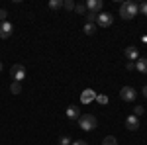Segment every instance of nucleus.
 <instances>
[{"label": "nucleus", "mask_w": 147, "mask_h": 145, "mask_svg": "<svg viewBox=\"0 0 147 145\" xmlns=\"http://www.w3.org/2000/svg\"><path fill=\"white\" fill-rule=\"evenodd\" d=\"M137 14H139V4L134 0H125L124 4L120 6V16L124 20H134Z\"/></svg>", "instance_id": "1"}, {"label": "nucleus", "mask_w": 147, "mask_h": 145, "mask_svg": "<svg viewBox=\"0 0 147 145\" xmlns=\"http://www.w3.org/2000/svg\"><path fill=\"white\" fill-rule=\"evenodd\" d=\"M79 125L84 132H92V129H96V118L92 114H82L79 118Z\"/></svg>", "instance_id": "2"}, {"label": "nucleus", "mask_w": 147, "mask_h": 145, "mask_svg": "<svg viewBox=\"0 0 147 145\" xmlns=\"http://www.w3.org/2000/svg\"><path fill=\"white\" fill-rule=\"evenodd\" d=\"M10 75H12V78H14V82H22L24 78H26V67H24L22 63H16V65L10 69Z\"/></svg>", "instance_id": "3"}, {"label": "nucleus", "mask_w": 147, "mask_h": 145, "mask_svg": "<svg viewBox=\"0 0 147 145\" xmlns=\"http://www.w3.org/2000/svg\"><path fill=\"white\" fill-rule=\"evenodd\" d=\"M112 24H114V16L108 12H100L96 16V26H100V28H110Z\"/></svg>", "instance_id": "4"}, {"label": "nucleus", "mask_w": 147, "mask_h": 145, "mask_svg": "<svg viewBox=\"0 0 147 145\" xmlns=\"http://www.w3.org/2000/svg\"><path fill=\"white\" fill-rule=\"evenodd\" d=\"M120 98L124 102H134L137 98V92L134 86H124V88L120 90Z\"/></svg>", "instance_id": "5"}, {"label": "nucleus", "mask_w": 147, "mask_h": 145, "mask_svg": "<svg viewBox=\"0 0 147 145\" xmlns=\"http://www.w3.org/2000/svg\"><path fill=\"white\" fill-rule=\"evenodd\" d=\"M84 6H86V12H92V14H100L102 6H104V2H102V0H88Z\"/></svg>", "instance_id": "6"}, {"label": "nucleus", "mask_w": 147, "mask_h": 145, "mask_svg": "<svg viewBox=\"0 0 147 145\" xmlns=\"http://www.w3.org/2000/svg\"><path fill=\"white\" fill-rule=\"evenodd\" d=\"M12 32H14V26L10 22H0V37L2 39H8L12 35Z\"/></svg>", "instance_id": "7"}, {"label": "nucleus", "mask_w": 147, "mask_h": 145, "mask_svg": "<svg viewBox=\"0 0 147 145\" xmlns=\"http://www.w3.org/2000/svg\"><path fill=\"white\" fill-rule=\"evenodd\" d=\"M124 55L127 61H131V63H136L137 59H139V51H137V47H134V45H129V47H125Z\"/></svg>", "instance_id": "8"}, {"label": "nucleus", "mask_w": 147, "mask_h": 145, "mask_svg": "<svg viewBox=\"0 0 147 145\" xmlns=\"http://www.w3.org/2000/svg\"><path fill=\"white\" fill-rule=\"evenodd\" d=\"M125 127H127L129 132H136L137 127H139V118H136L134 114L127 116V118H125Z\"/></svg>", "instance_id": "9"}, {"label": "nucleus", "mask_w": 147, "mask_h": 145, "mask_svg": "<svg viewBox=\"0 0 147 145\" xmlns=\"http://www.w3.org/2000/svg\"><path fill=\"white\" fill-rule=\"evenodd\" d=\"M67 118H69V120H77V122H79V118H80L79 106H75V104H71V106L67 108Z\"/></svg>", "instance_id": "10"}, {"label": "nucleus", "mask_w": 147, "mask_h": 145, "mask_svg": "<svg viewBox=\"0 0 147 145\" xmlns=\"http://www.w3.org/2000/svg\"><path fill=\"white\" fill-rule=\"evenodd\" d=\"M96 98V92L92 88H86L84 92H82V96H80V100H82V104H88V102H92Z\"/></svg>", "instance_id": "11"}, {"label": "nucleus", "mask_w": 147, "mask_h": 145, "mask_svg": "<svg viewBox=\"0 0 147 145\" xmlns=\"http://www.w3.org/2000/svg\"><path fill=\"white\" fill-rule=\"evenodd\" d=\"M136 69L139 73H147V57H139L136 61Z\"/></svg>", "instance_id": "12"}, {"label": "nucleus", "mask_w": 147, "mask_h": 145, "mask_svg": "<svg viewBox=\"0 0 147 145\" xmlns=\"http://www.w3.org/2000/svg\"><path fill=\"white\" fill-rule=\"evenodd\" d=\"M84 34L86 35H94V32H96V24H84Z\"/></svg>", "instance_id": "13"}, {"label": "nucleus", "mask_w": 147, "mask_h": 145, "mask_svg": "<svg viewBox=\"0 0 147 145\" xmlns=\"http://www.w3.org/2000/svg\"><path fill=\"white\" fill-rule=\"evenodd\" d=\"M63 2L65 0H49V8L51 10H59V8H63Z\"/></svg>", "instance_id": "14"}, {"label": "nucleus", "mask_w": 147, "mask_h": 145, "mask_svg": "<svg viewBox=\"0 0 147 145\" xmlns=\"http://www.w3.org/2000/svg\"><path fill=\"white\" fill-rule=\"evenodd\" d=\"M102 145H118V139H116L114 135H108V137L102 139Z\"/></svg>", "instance_id": "15"}, {"label": "nucleus", "mask_w": 147, "mask_h": 145, "mask_svg": "<svg viewBox=\"0 0 147 145\" xmlns=\"http://www.w3.org/2000/svg\"><path fill=\"white\" fill-rule=\"evenodd\" d=\"M10 92L12 94H20V92H22V84H20V82H12L10 84Z\"/></svg>", "instance_id": "16"}, {"label": "nucleus", "mask_w": 147, "mask_h": 145, "mask_svg": "<svg viewBox=\"0 0 147 145\" xmlns=\"http://www.w3.org/2000/svg\"><path fill=\"white\" fill-rule=\"evenodd\" d=\"M94 100L104 106V104H108V96H106V94H96V98H94Z\"/></svg>", "instance_id": "17"}, {"label": "nucleus", "mask_w": 147, "mask_h": 145, "mask_svg": "<svg viewBox=\"0 0 147 145\" xmlns=\"http://www.w3.org/2000/svg\"><path fill=\"white\" fill-rule=\"evenodd\" d=\"M84 16H86V24H94V22H96V16H98V14H92V12H86Z\"/></svg>", "instance_id": "18"}, {"label": "nucleus", "mask_w": 147, "mask_h": 145, "mask_svg": "<svg viewBox=\"0 0 147 145\" xmlns=\"http://www.w3.org/2000/svg\"><path fill=\"white\" fill-rule=\"evenodd\" d=\"M75 12L77 14H86V6L84 4H75Z\"/></svg>", "instance_id": "19"}, {"label": "nucleus", "mask_w": 147, "mask_h": 145, "mask_svg": "<svg viewBox=\"0 0 147 145\" xmlns=\"http://www.w3.org/2000/svg\"><path fill=\"white\" fill-rule=\"evenodd\" d=\"M143 112H145V108H143V106H136V108H134V116H136V118H139V116H143Z\"/></svg>", "instance_id": "20"}, {"label": "nucleus", "mask_w": 147, "mask_h": 145, "mask_svg": "<svg viewBox=\"0 0 147 145\" xmlns=\"http://www.w3.org/2000/svg\"><path fill=\"white\" fill-rule=\"evenodd\" d=\"M63 8H65V10H75V2H73V0H65V2H63Z\"/></svg>", "instance_id": "21"}, {"label": "nucleus", "mask_w": 147, "mask_h": 145, "mask_svg": "<svg viewBox=\"0 0 147 145\" xmlns=\"http://www.w3.org/2000/svg\"><path fill=\"white\" fill-rule=\"evenodd\" d=\"M139 12H141V16H147V2L139 4Z\"/></svg>", "instance_id": "22"}, {"label": "nucleus", "mask_w": 147, "mask_h": 145, "mask_svg": "<svg viewBox=\"0 0 147 145\" xmlns=\"http://www.w3.org/2000/svg\"><path fill=\"white\" fill-rule=\"evenodd\" d=\"M6 18H8V12L4 8H0V22H6Z\"/></svg>", "instance_id": "23"}, {"label": "nucleus", "mask_w": 147, "mask_h": 145, "mask_svg": "<svg viewBox=\"0 0 147 145\" xmlns=\"http://www.w3.org/2000/svg\"><path fill=\"white\" fill-rule=\"evenodd\" d=\"M59 143H61V145H69V143H73V141H71L69 137H61V139H59Z\"/></svg>", "instance_id": "24"}, {"label": "nucleus", "mask_w": 147, "mask_h": 145, "mask_svg": "<svg viewBox=\"0 0 147 145\" xmlns=\"http://www.w3.org/2000/svg\"><path fill=\"white\" fill-rule=\"evenodd\" d=\"M125 69H127V71H134V69H136V63H131V61L125 63Z\"/></svg>", "instance_id": "25"}, {"label": "nucleus", "mask_w": 147, "mask_h": 145, "mask_svg": "<svg viewBox=\"0 0 147 145\" xmlns=\"http://www.w3.org/2000/svg\"><path fill=\"white\" fill-rule=\"evenodd\" d=\"M71 145H88V143H86V141H82V139H79V141H73Z\"/></svg>", "instance_id": "26"}, {"label": "nucleus", "mask_w": 147, "mask_h": 145, "mask_svg": "<svg viewBox=\"0 0 147 145\" xmlns=\"http://www.w3.org/2000/svg\"><path fill=\"white\" fill-rule=\"evenodd\" d=\"M141 92H143V96H145V98H147V84H145V86H143V90H141Z\"/></svg>", "instance_id": "27"}, {"label": "nucleus", "mask_w": 147, "mask_h": 145, "mask_svg": "<svg viewBox=\"0 0 147 145\" xmlns=\"http://www.w3.org/2000/svg\"><path fill=\"white\" fill-rule=\"evenodd\" d=\"M0 71H2V63H0Z\"/></svg>", "instance_id": "28"}]
</instances>
